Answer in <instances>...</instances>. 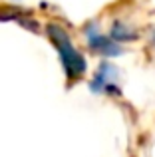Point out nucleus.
Instances as JSON below:
<instances>
[{
    "label": "nucleus",
    "instance_id": "f257e3e1",
    "mask_svg": "<svg viewBox=\"0 0 155 157\" xmlns=\"http://www.w3.org/2000/svg\"><path fill=\"white\" fill-rule=\"evenodd\" d=\"M46 30H48V36H50V40L54 42L56 50L60 54V60H62V66H64V70H66V76L70 78V80L81 78L84 72H85V60L74 48L72 38L68 36V32L56 22L48 24Z\"/></svg>",
    "mask_w": 155,
    "mask_h": 157
},
{
    "label": "nucleus",
    "instance_id": "f03ea898",
    "mask_svg": "<svg viewBox=\"0 0 155 157\" xmlns=\"http://www.w3.org/2000/svg\"><path fill=\"white\" fill-rule=\"evenodd\" d=\"M88 36H89V48L93 52L104 54V56H115V54L121 52L112 40L104 38V36H100V34H88Z\"/></svg>",
    "mask_w": 155,
    "mask_h": 157
}]
</instances>
